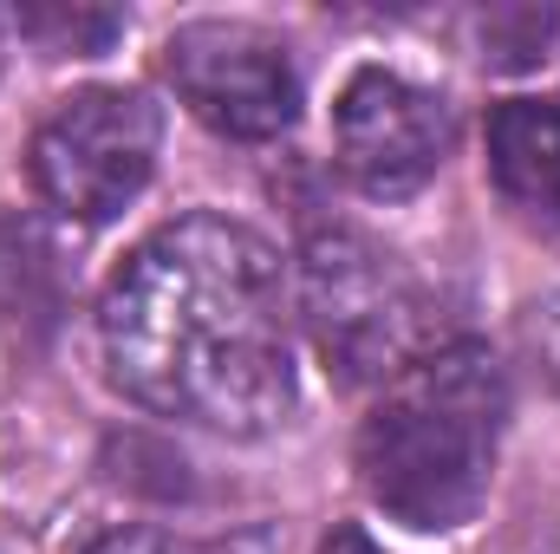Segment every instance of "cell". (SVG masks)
I'll use <instances>...</instances> for the list:
<instances>
[{"label": "cell", "mask_w": 560, "mask_h": 554, "mask_svg": "<svg viewBox=\"0 0 560 554\" xmlns=\"http://www.w3.org/2000/svg\"><path fill=\"white\" fill-rule=\"evenodd\" d=\"M502 417H509V385L482 346L456 339L423 353L411 372L385 385L378 412L359 430L365 496L418 535L463 529L489 496Z\"/></svg>", "instance_id": "7a4b0ae2"}, {"label": "cell", "mask_w": 560, "mask_h": 554, "mask_svg": "<svg viewBox=\"0 0 560 554\" xmlns=\"http://www.w3.org/2000/svg\"><path fill=\"white\" fill-rule=\"evenodd\" d=\"M300 320L319 346V359L359 385V379H398L411 372L430 339V300L418 275L372 242L365 229H313L300 249Z\"/></svg>", "instance_id": "3957f363"}, {"label": "cell", "mask_w": 560, "mask_h": 554, "mask_svg": "<svg viewBox=\"0 0 560 554\" xmlns=\"http://www.w3.org/2000/svg\"><path fill=\"white\" fill-rule=\"evenodd\" d=\"M332 138H339V170L372 203H398V196H418L436 176L456 125H450V105L436 92H423L385 66H365L339 92Z\"/></svg>", "instance_id": "8992f818"}, {"label": "cell", "mask_w": 560, "mask_h": 554, "mask_svg": "<svg viewBox=\"0 0 560 554\" xmlns=\"http://www.w3.org/2000/svg\"><path fill=\"white\" fill-rule=\"evenodd\" d=\"M319 554H378V549H372V535H365V529H332Z\"/></svg>", "instance_id": "30bf717a"}, {"label": "cell", "mask_w": 560, "mask_h": 554, "mask_svg": "<svg viewBox=\"0 0 560 554\" xmlns=\"http://www.w3.org/2000/svg\"><path fill=\"white\" fill-rule=\"evenodd\" d=\"M20 33L46 39V46H72V53H98L112 33H118V13H85V7H26L20 13Z\"/></svg>", "instance_id": "9c48e42d"}, {"label": "cell", "mask_w": 560, "mask_h": 554, "mask_svg": "<svg viewBox=\"0 0 560 554\" xmlns=\"http://www.w3.org/2000/svg\"><path fill=\"white\" fill-rule=\"evenodd\" d=\"M79 554H268L255 535H229V542H196L176 529H105Z\"/></svg>", "instance_id": "ba28073f"}, {"label": "cell", "mask_w": 560, "mask_h": 554, "mask_svg": "<svg viewBox=\"0 0 560 554\" xmlns=\"http://www.w3.org/2000/svg\"><path fill=\"white\" fill-rule=\"evenodd\" d=\"M98 339L112 385L156 417L268 437L293 412L280 255L235 216H176L143 235L105 287Z\"/></svg>", "instance_id": "6da1fadb"}, {"label": "cell", "mask_w": 560, "mask_h": 554, "mask_svg": "<svg viewBox=\"0 0 560 554\" xmlns=\"http://www.w3.org/2000/svg\"><path fill=\"white\" fill-rule=\"evenodd\" d=\"M156 143H163V118L143 92H125V85L72 92L33 131V157H26L33 189L72 222H112L150 183Z\"/></svg>", "instance_id": "277c9868"}, {"label": "cell", "mask_w": 560, "mask_h": 554, "mask_svg": "<svg viewBox=\"0 0 560 554\" xmlns=\"http://www.w3.org/2000/svg\"><path fill=\"white\" fill-rule=\"evenodd\" d=\"M489 176L522 216L560 222V105L555 99H502L489 112Z\"/></svg>", "instance_id": "52a82bcc"}, {"label": "cell", "mask_w": 560, "mask_h": 554, "mask_svg": "<svg viewBox=\"0 0 560 554\" xmlns=\"http://www.w3.org/2000/svg\"><path fill=\"white\" fill-rule=\"evenodd\" d=\"M176 99L222 138L268 143L300 118V72L275 33L248 20H189L163 39Z\"/></svg>", "instance_id": "5b68a950"}]
</instances>
